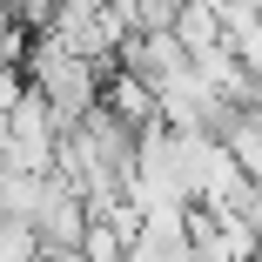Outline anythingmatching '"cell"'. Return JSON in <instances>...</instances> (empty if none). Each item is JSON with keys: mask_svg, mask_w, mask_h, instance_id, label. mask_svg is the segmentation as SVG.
Wrapping results in <instances>:
<instances>
[{"mask_svg": "<svg viewBox=\"0 0 262 262\" xmlns=\"http://www.w3.org/2000/svg\"><path fill=\"white\" fill-rule=\"evenodd\" d=\"M27 88L47 101V115H54V128L68 135V128H81L94 108H101V68L94 61H81L74 47H61L54 34H34V47H27Z\"/></svg>", "mask_w": 262, "mask_h": 262, "instance_id": "6da1fadb", "label": "cell"}, {"mask_svg": "<svg viewBox=\"0 0 262 262\" xmlns=\"http://www.w3.org/2000/svg\"><path fill=\"white\" fill-rule=\"evenodd\" d=\"M115 68L135 74V81H148L155 94H162L168 81L188 74V54H182V40H175V34H135V40L121 47V61H115Z\"/></svg>", "mask_w": 262, "mask_h": 262, "instance_id": "7a4b0ae2", "label": "cell"}, {"mask_svg": "<svg viewBox=\"0 0 262 262\" xmlns=\"http://www.w3.org/2000/svg\"><path fill=\"white\" fill-rule=\"evenodd\" d=\"M88 202L74 195V188H61V182H47V202H40V215H34V235H40V249H81V235H88Z\"/></svg>", "mask_w": 262, "mask_h": 262, "instance_id": "3957f363", "label": "cell"}, {"mask_svg": "<svg viewBox=\"0 0 262 262\" xmlns=\"http://www.w3.org/2000/svg\"><path fill=\"white\" fill-rule=\"evenodd\" d=\"M101 108H108L121 128H135V135H141V128L162 121V94H155L148 81H135V74H121V68H115V74H101Z\"/></svg>", "mask_w": 262, "mask_h": 262, "instance_id": "277c9868", "label": "cell"}, {"mask_svg": "<svg viewBox=\"0 0 262 262\" xmlns=\"http://www.w3.org/2000/svg\"><path fill=\"white\" fill-rule=\"evenodd\" d=\"M175 40H182V54H208V47H222V20H215V0H182V14H175Z\"/></svg>", "mask_w": 262, "mask_h": 262, "instance_id": "5b68a950", "label": "cell"}, {"mask_svg": "<svg viewBox=\"0 0 262 262\" xmlns=\"http://www.w3.org/2000/svg\"><path fill=\"white\" fill-rule=\"evenodd\" d=\"M128 249H135V242H128L108 215H94L88 235H81V262H128Z\"/></svg>", "mask_w": 262, "mask_h": 262, "instance_id": "8992f818", "label": "cell"}, {"mask_svg": "<svg viewBox=\"0 0 262 262\" xmlns=\"http://www.w3.org/2000/svg\"><path fill=\"white\" fill-rule=\"evenodd\" d=\"M215 20H222L229 40H242V34L262 27V0H215Z\"/></svg>", "mask_w": 262, "mask_h": 262, "instance_id": "52a82bcc", "label": "cell"}, {"mask_svg": "<svg viewBox=\"0 0 262 262\" xmlns=\"http://www.w3.org/2000/svg\"><path fill=\"white\" fill-rule=\"evenodd\" d=\"M27 47H34V34L7 14V0H0V68H20V61H27Z\"/></svg>", "mask_w": 262, "mask_h": 262, "instance_id": "ba28073f", "label": "cell"}, {"mask_svg": "<svg viewBox=\"0 0 262 262\" xmlns=\"http://www.w3.org/2000/svg\"><path fill=\"white\" fill-rule=\"evenodd\" d=\"M182 0H135V34H175Z\"/></svg>", "mask_w": 262, "mask_h": 262, "instance_id": "9c48e42d", "label": "cell"}, {"mask_svg": "<svg viewBox=\"0 0 262 262\" xmlns=\"http://www.w3.org/2000/svg\"><path fill=\"white\" fill-rule=\"evenodd\" d=\"M27 101V68H0V121Z\"/></svg>", "mask_w": 262, "mask_h": 262, "instance_id": "30bf717a", "label": "cell"}, {"mask_svg": "<svg viewBox=\"0 0 262 262\" xmlns=\"http://www.w3.org/2000/svg\"><path fill=\"white\" fill-rule=\"evenodd\" d=\"M255 262H262V249H255Z\"/></svg>", "mask_w": 262, "mask_h": 262, "instance_id": "8fae6325", "label": "cell"}]
</instances>
